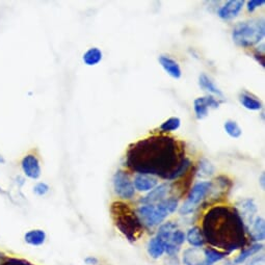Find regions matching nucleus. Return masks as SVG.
<instances>
[{
	"mask_svg": "<svg viewBox=\"0 0 265 265\" xmlns=\"http://www.w3.org/2000/svg\"><path fill=\"white\" fill-rule=\"evenodd\" d=\"M185 156L184 148L175 137L155 134L132 144L126 153V165L136 174L152 175L166 181L176 174Z\"/></svg>",
	"mask_w": 265,
	"mask_h": 265,
	"instance_id": "1",
	"label": "nucleus"
},
{
	"mask_svg": "<svg viewBox=\"0 0 265 265\" xmlns=\"http://www.w3.org/2000/svg\"><path fill=\"white\" fill-rule=\"evenodd\" d=\"M202 233L211 247L230 255L245 247L246 229L234 207H211L202 219Z\"/></svg>",
	"mask_w": 265,
	"mask_h": 265,
	"instance_id": "2",
	"label": "nucleus"
},
{
	"mask_svg": "<svg viewBox=\"0 0 265 265\" xmlns=\"http://www.w3.org/2000/svg\"><path fill=\"white\" fill-rule=\"evenodd\" d=\"M110 213L114 226L129 242L137 241L143 235L144 227L136 214V211L127 203L114 201L110 205Z\"/></svg>",
	"mask_w": 265,
	"mask_h": 265,
	"instance_id": "3",
	"label": "nucleus"
},
{
	"mask_svg": "<svg viewBox=\"0 0 265 265\" xmlns=\"http://www.w3.org/2000/svg\"><path fill=\"white\" fill-rule=\"evenodd\" d=\"M265 35L263 18L238 22L232 30L233 42L238 47L251 48L260 44Z\"/></svg>",
	"mask_w": 265,
	"mask_h": 265,
	"instance_id": "4",
	"label": "nucleus"
},
{
	"mask_svg": "<svg viewBox=\"0 0 265 265\" xmlns=\"http://www.w3.org/2000/svg\"><path fill=\"white\" fill-rule=\"evenodd\" d=\"M213 183L211 181H200L190 188L187 199L179 207L178 211L180 215H189L197 210L199 205L212 190Z\"/></svg>",
	"mask_w": 265,
	"mask_h": 265,
	"instance_id": "5",
	"label": "nucleus"
},
{
	"mask_svg": "<svg viewBox=\"0 0 265 265\" xmlns=\"http://www.w3.org/2000/svg\"><path fill=\"white\" fill-rule=\"evenodd\" d=\"M135 211L141 225L148 229L160 226L167 217V215L159 209L157 205H140Z\"/></svg>",
	"mask_w": 265,
	"mask_h": 265,
	"instance_id": "6",
	"label": "nucleus"
},
{
	"mask_svg": "<svg viewBox=\"0 0 265 265\" xmlns=\"http://www.w3.org/2000/svg\"><path fill=\"white\" fill-rule=\"evenodd\" d=\"M112 186L117 196L122 200H131L135 196L133 186L129 174L124 170H118L112 177Z\"/></svg>",
	"mask_w": 265,
	"mask_h": 265,
	"instance_id": "7",
	"label": "nucleus"
},
{
	"mask_svg": "<svg viewBox=\"0 0 265 265\" xmlns=\"http://www.w3.org/2000/svg\"><path fill=\"white\" fill-rule=\"evenodd\" d=\"M234 209L237 211L238 215L240 216L245 229H247L252 225L253 220L255 219L256 216H257L258 213V206L255 203V201L251 198L238 200L235 203Z\"/></svg>",
	"mask_w": 265,
	"mask_h": 265,
	"instance_id": "8",
	"label": "nucleus"
},
{
	"mask_svg": "<svg viewBox=\"0 0 265 265\" xmlns=\"http://www.w3.org/2000/svg\"><path fill=\"white\" fill-rule=\"evenodd\" d=\"M224 102V100H220L214 96L207 95L204 97H198L197 99L193 101V111L196 114V118L198 120L205 119L210 109H216L219 107V105Z\"/></svg>",
	"mask_w": 265,
	"mask_h": 265,
	"instance_id": "9",
	"label": "nucleus"
},
{
	"mask_svg": "<svg viewBox=\"0 0 265 265\" xmlns=\"http://www.w3.org/2000/svg\"><path fill=\"white\" fill-rule=\"evenodd\" d=\"M20 165L24 176L31 180H38L42 175L40 159L33 153H28L23 156Z\"/></svg>",
	"mask_w": 265,
	"mask_h": 265,
	"instance_id": "10",
	"label": "nucleus"
},
{
	"mask_svg": "<svg viewBox=\"0 0 265 265\" xmlns=\"http://www.w3.org/2000/svg\"><path fill=\"white\" fill-rule=\"evenodd\" d=\"M171 191L170 183L158 184L151 191H149L145 197L140 198L138 202L141 205H156L163 201Z\"/></svg>",
	"mask_w": 265,
	"mask_h": 265,
	"instance_id": "11",
	"label": "nucleus"
},
{
	"mask_svg": "<svg viewBox=\"0 0 265 265\" xmlns=\"http://www.w3.org/2000/svg\"><path fill=\"white\" fill-rule=\"evenodd\" d=\"M244 5L243 0H229L223 6L219 7L217 16L224 21H231L239 16Z\"/></svg>",
	"mask_w": 265,
	"mask_h": 265,
	"instance_id": "12",
	"label": "nucleus"
},
{
	"mask_svg": "<svg viewBox=\"0 0 265 265\" xmlns=\"http://www.w3.org/2000/svg\"><path fill=\"white\" fill-rule=\"evenodd\" d=\"M251 240L254 243H261L265 239V220L263 216L257 215L253 220L252 225L246 229Z\"/></svg>",
	"mask_w": 265,
	"mask_h": 265,
	"instance_id": "13",
	"label": "nucleus"
},
{
	"mask_svg": "<svg viewBox=\"0 0 265 265\" xmlns=\"http://www.w3.org/2000/svg\"><path fill=\"white\" fill-rule=\"evenodd\" d=\"M133 186L139 192H149L158 185V178L152 175L136 174L134 177Z\"/></svg>",
	"mask_w": 265,
	"mask_h": 265,
	"instance_id": "14",
	"label": "nucleus"
},
{
	"mask_svg": "<svg viewBox=\"0 0 265 265\" xmlns=\"http://www.w3.org/2000/svg\"><path fill=\"white\" fill-rule=\"evenodd\" d=\"M158 61L167 75H170L174 79H179L182 76V70L178 61H176L169 55H160L158 57Z\"/></svg>",
	"mask_w": 265,
	"mask_h": 265,
	"instance_id": "15",
	"label": "nucleus"
},
{
	"mask_svg": "<svg viewBox=\"0 0 265 265\" xmlns=\"http://www.w3.org/2000/svg\"><path fill=\"white\" fill-rule=\"evenodd\" d=\"M238 100H239L240 104L247 110L260 111L263 108V104L260 99L257 96L253 95L250 92L242 91L239 96H238Z\"/></svg>",
	"mask_w": 265,
	"mask_h": 265,
	"instance_id": "16",
	"label": "nucleus"
},
{
	"mask_svg": "<svg viewBox=\"0 0 265 265\" xmlns=\"http://www.w3.org/2000/svg\"><path fill=\"white\" fill-rule=\"evenodd\" d=\"M182 261L184 265H203L204 253L198 247H188L183 252Z\"/></svg>",
	"mask_w": 265,
	"mask_h": 265,
	"instance_id": "17",
	"label": "nucleus"
},
{
	"mask_svg": "<svg viewBox=\"0 0 265 265\" xmlns=\"http://www.w3.org/2000/svg\"><path fill=\"white\" fill-rule=\"evenodd\" d=\"M199 85L203 91H205L208 93V95L214 96L216 98L222 99L224 98L223 92L219 90V88L215 85L214 81L205 73H201L199 76Z\"/></svg>",
	"mask_w": 265,
	"mask_h": 265,
	"instance_id": "18",
	"label": "nucleus"
},
{
	"mask_svg": "<svg viewBox=\"0 0 265 265\" xmlns=\"http://www.w3.org/2000/svg\"><path fill=\"white\" fill-rule=\"evenodd\" d=\"M47 234L42 229H32L24 234L25 242L32 246H40L45 243Z\"/></svg>",
	"mask_w": 265,
	"mask_h": 265,
	"instance_id": "19",
	"label": "nucleus"
},
{
	"mask_svg": "<svg viewBox=\"0 0 265 265\" xmlns=\"http://www.w3.org/2000/svg\"><path fill=\"white\" fill-rule=\"evenodd\" d=\"M185 238H186V241L191 245V247H198V249H201L206 242L202 230L198 226L189 228L187 230V233L185 234Z\"/></svg>",
	"mask_w": 265,
	"mask_h": 265,
	"instance_id": "20",
	"label": "nucleus"
},
{
	"mask_svg": "<svg viewBox=\"0 0 265 265\" xmlns=\"http://www.w3.org/2000/svg\"><path fill=\"white\" fill-rule=\"evenodd\" d=\"M147 252L150 257L153 259L161 258L165 253V243L155 236L149 240L147 245Z\"/></svg>",
	"mask_w": 265,
	"mask_h": 265,
	"instance_id": "21",
	"label": "nucleus"
},
{
	"mask_svg": "<svg viewBox=\"0 0 265 265\" xmlns=\"http://www.w3.org/2000/svg\"><path fill=\"white\" fill-rule=\"evenodd\" d=\"M263 249H264L263 243H253L250 246L244 247V249L241 250V253L234 259V264L236 265L242 264L246 260H249L251 257H253L254 255L262 252Z\"/></svg>",
	"mask_w": 265,
	"mask_h": 265,
	"instance_id": "22",
	"label": "nucleus"
},
{
	"mask_svg": "<svg viewBox=\"0 0 265 265\" xmlns=\"http://www.w3.org/2000/svg\"><path fill=\"white\" fill-rule=\"evenodd\" d=\"M203 253H204V262H203V265H214L215 263L226 259L228 256L227 253L215 250L213 247H207V249L203 250Z\"/></svg>",
	"mask_w": 265,
	"mask_h": 265,
	"instance_id": "23",
	"label": "nucleus"
},
{
	"mask_svg": "<svg viewBox=\"0 0 265 265\" xmlns=\"http://www.w3.org/2000/svg\"><path fill=\"white\" fill-rule=\"evenodd\" d=\"M178 228V225L174 222H166L161 224L159 226L157 233H156V237H158L159 239H161L165 244L170 241L171 237L173 235V233L176 231Z\"/></svg>",
	"mask_w": 265,
	"mask_h": 265,
	"instance_id": "24",
	"label": "nucleus"
},
{
	"mask_svg": "<svg viewBox=\"0 0 265 265\" xmlns=\"http://www.w3.org/2000/svg\"><path fill=\"white\" fill-rule=\"evenodd\" d=\"M103 58V53L98 47H92L87 49L82 55V60L84 65L88 67H93L98 65Z\"/></svg>",
	"mask_w": 265,
	"mask_h": 265,
	"instance_id": "25",
	"label": "nucleus"
},
{
	"mask_svg": "<svg viewBox=\"0 0 265 265\" xmlns=\"http://www.w3.org/2000/svg\"><path fill=\"white\" fill-rule=\"evenodd\" d=\"M214 172H215L214 165L212 164L207 158H202L199 161L198 167L196 170V175L198 178L205 179V178H209V177H211L214 174Z\"/></svg>",
	"mask_w": 265,
	"mask_h": 265,
	"instance_id": "26",
	"label": "nucleus"
},
{
	"mask_svg": "<svg viewBox=\"0 0 265 265\" xmlns=\"http://www.w3.org/2000/svg\"><path fill=\"white\" fill-rule=\"evenodd\" d=\"M156 205L159 209L169 216L175 213V212L179 209V200L176 197H169V198H165L163 201L158 203V204Z\"/></svg>",
	"mask_w": 265,
	"mask_h": 265,
	"instance_id": "27",
	"label": "nucleus"
},
{
	"mask_svg": "<svg viewBox=\"0 0 265 265\" xmlns=\"http://www.w3.org/2000/svg\"><path fill=\"white\" fill-rule=\"evenodd\" d=\"M224 129L226 133L232 138H239L242 135V129L234 120H227L224 124Z\"/></svg>",
	"mask_w": 265,
	"mask_h": 265,
	"instance_id": "28",
	"label": "nucleus"
},
{
	"mask_svg": "<svg viewBox=\"0 0 265 265\" xmlns=\"http://www.w3.org/2000/svg\"><path fill=\"white\" fill-rule=\"evenodd\" d=\"M181 126V120L178 117H172L165 120L160 126H159V129H160L161 132L163 133H170V132L177 131Z\"/></svg>",
	"mask_w": 265,
	"mask_h": 265,
	"instance_id": "29",
	"label": "nucleus"
},
{
	"mask_svg": "<svg viewBox=\"0 0 265 265\" xmlns=\"http://www.w3.org/2000/svg\"><path fill=\"white\" fill-rule=\"evenodd\" d=\"M185 241H186V238H185V233L182 231V230L177 229L176 231L173 233L170 241L167 242L166 244H172V245H175L177 247H180L181 249L182 244Z\"/></svg>",
	"mask_w": 265,
	"mask_h": 265,
	"instance_id": "30",
	"label": "nucleus"
},
{
	"mask_svg": "<svg viewBox=\"0 0 265 265\" xmlns=\"http://www.w3.org/2000/svg\"><path fill=\"white\" fill-rule=\"evenodd\" d=\"M50 191L49 185L45 182H38L33 186V193L38 197H44Z\"/></svg>",
	"mask_w": 265,
	"mask_h": 265,
	"instance_id": "31",
	"label": "nucleus"
},
{
	"mask_svg": "<svg viewBox=\"0 0 265 265\" xmlns=\"http://www.w3.org/2000/svg\"><path fill=\"white\" fill-rule=\"evenodd\" d=\"M264 260H265L264 254L263 253H258V254L254 255L253 257H251L249 259V261L246 262L245 265H263Z\"/></svg>",
	"mask_w": 265,
	"mask_h": 265,
	"instance_id": "32",
	"label": "nucleus"
},
{
	"mask_svg": "<svg viewBox=\"0 0 265 265\" xmlns=\"http://www.w3.org/2000/svg\"><path fill=\"white\" fill-rule=\"evenodd\" d=\"M265 0H250L246 2V8L250 13H254L257 8L264 5Z\"/></svg>",
	"mask_w": 265,
	"mask_h": 265,
	"instance_id": "33",
	"label": "nucleus"
},
{
	"mask_svg": "<svg viewBox=\"0 0 265 265\" xmlns=\"http://www.w3.org/2000/svg\"><path fill=\"white\" fill-rule=\"evenodd\" d=\"M84 263L86 265H97L99 263L98 258L94 257V256H87V257L84 259Z\"/></svg>",
	"mask_w": 265,
	"mask_h": 265,
	"instance_id": "34",
	"label": "nucleus"
},
{
	"mask_svg": "<svg viewBox=\"0 0 265 265\" xmlns=\"http://www.w3.org/2000/svg\"><path fill=\"white\" fill-rule=\"evenodd\" d=\"M254 57L256 58V60L258 61L259 65H261L264 68V56H263V54H261V53L256 52L255 54H254Z\"/></svg>",
	"mask_w": 265,
	"mask_h": 265,
	"instance_id": "35",
	"label": "nucleus"
},
{
	"mask_svg": "<svg viewBox=\"0 0 265 265\" xmlns=\"http://www.w3.org/2000/svg\"><path fill=\"white\" fill-rule=\"evenodd\" d=\"M259 182H260V184H261L262 189H264V188H265V175H264V173L261 174L260 179H259Z\"/></svg>",
	"mask_w": 265,
	"mask_h": 265,
	"instance_id": "36",
	"label": "nucleus"
},
{
	"mask_svg": "<svg viewBox=\"0 0 265 265\" xmlns=\"http://www.w3.org/2000/svg\"><path fill=\"white\" fill-rule=\"evenodd\" d=\"M5 162H6V160H5L4 156L0 153V164H5Z\"/></svg>",
	"mask_w": 265,
	"mask_h": 265,
	"instance_id": "37",
	"label": "nucleus"
}]
</instances>
